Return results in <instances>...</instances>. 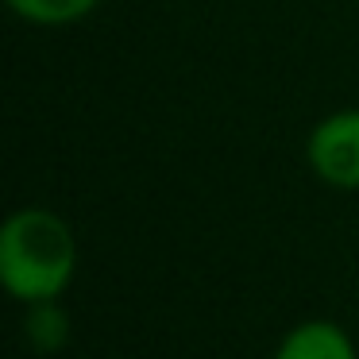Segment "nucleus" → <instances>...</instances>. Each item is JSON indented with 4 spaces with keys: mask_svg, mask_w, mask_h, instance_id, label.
I'll list each match as a JSON object with an SVG mask.
<instances>
[{
    "mask_svg": "<svg viewBox=\"0 0 359 359\" xmlns=\"http://www.w3.org/2000/svg\"><path fill=\"white\" fill-rule=\"evenodd\" d=\"M78 271V243L58 212L20 209L0 228V282L16 302H58Z\"/></svg>",
    "mask_w": 359,
    "mask_h": 359,
    "instance_id": "f257e3e1",
    "label": "nucleus"
},
{
    "mask_svg": "<svg viewBox=\"0 0 359 359\" xmlns=\"http://www.w3.org/2000/svg\"><path fill=\"white\" fill-rule=\"evenodd\" d=\"M313 174L332 189H359V109L325 116L305 143Z\"/></svg>",
    "mask_w": 359,
    "mask_h": 359,
    "instance_id": "f03ea898",
    "label": "nucleus"
},
{
    "mask_svg": "<svg viewBox=\"0 0 359 359\" xmlns=\"http://www.w3.org/2000/svg\"><path fill=\"white\" fill-rule=\"evenodd\" d=\"M274 359H359V351L336 320H302L282 336Z\"/></svg>",
    "mask_w": 359,
    "mask_h": 359,
    "instance_id": "7ed1b4c3",
    "label": "nucleus"
},
{
    "mask_svg": "<svg viewBox=\"0 0 359 359\" xmlns=\"http://www.w3.org/2000/svg\"><path fill=\"white\" fill-rule=\"evenodd\" d=\"M97 4H101V0H8V8L16 12L20 20L39 24V27L78 24V20H86Z\"/></svg>",
    "mask_w": 359,
    "mask_h": 359,
    "instance_id": "20e7f679",
    "label": "nucleus"
},
{
    "mask_svg": "<svg viewBox=\"0 0 359 359\" xmlns=\"http://www.w3.org/2000/svg\"><path fill=\"white\" fill-rule=\"evenodd\" d=\"M24 336L35 351H58L70 340V320L58 309V302H35V305H27Z\"/></svg>",
    "mask_w": 359,
    "mask_h": 359,
    "instance_id": "39448f33",
    "label": "nucleus"
}]
</instances>
